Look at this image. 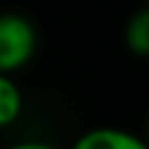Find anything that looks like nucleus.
<instances>
[{"label":"nucleus","instance_id":"1","mask_svg":"<svg viewBox=\"0 0 149 149\" xmlns=\"http://www.w3.org/2000/svg\"><path fill=\"white\" fill-rule=\"evenodd\" d=\"M37 52V29L21 13H0V73L24 68Z\"/></svg>","mask_w":149,"mask_h":149},{"label":"nucleus","instance_id":"2","mask_svg":"<svg viewBox=\"0 0 149 149\" xmlns=\"http://www.w3.org/2000/svg\"><path fill=\"white\" fill-rule=\"evenodd\" d=\"M71 149H149L147 139L139 134H131L126 128H113V126H100L92 131H84Z\"/></svg>","mask_w":149,"mask_h":149},{"label":"nucleus","instance_id":"3","mask_svg":"<svg viewBox=\"0 0 149 149\" xmlns=\"http://www.w3.org/2000/svg\"><path fill=\"white\" fill-rule=\"evenodd\" d=\"M123 45L131 55L149 58V3L128 16L123 26Z\"/></svg>","mask_w":149,"mask_h":149},{"label":"nucleus","instance_id":"4","mask_svg":"<svg viewBox=\"0 0 149 149\" xmlns=\"http://www.w3.org/2000/svg\"><path fill=\"white\" fill-rule=\"evenodd\" d=\"M24 113V94L10 73H0V128L13 126Z\"/></svg>","mask_w":149,"mask_h":149},{"label":"nucleus","instance_id":"5","mask_svg":"<svg viewBox=\"0 0 149 149\" xmlns=\"http://www.w3.org/2000/svg\"><path fill=\"white\" fill-rule=\"evenodd\" d=\"M3 149H58V147H52L47 141H16V144H8Z\"/></svg>","mask_w":149,"mask_h":149},{"label":"nucleus","instance_id":"6","mask_svg":"<svg viewBox=\"0 0 149 149\" xmlns=\"http://www.w3.org/2000/svg\"><path fill=\"white\" fill-rule=\"evenodd\" d=\"M144 139H147V144H149V118H147V131H144Z\"/></svg>","mask_w":149,"mask_h":149},{"label":"nucleus","instance_id":"7","mask_svg":"<svg viewBox=\"0 0 149 149\" xmlns=\"http://www.w3.org/2000/svg\"><path fill=\"white\" fill-rule=\"evenodd\" d=\"M147 3H149V0H147Z\"/></svg>","mask_w":149,"mask_h":149}]
</instances>
